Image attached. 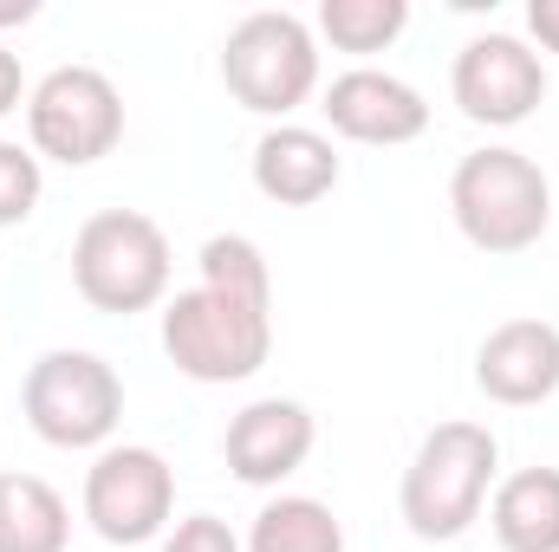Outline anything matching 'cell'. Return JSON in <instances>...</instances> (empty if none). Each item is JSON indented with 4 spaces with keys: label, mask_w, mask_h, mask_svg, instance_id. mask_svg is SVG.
<instances>
[{
    "label": "cell",
    "mask_w": 559,
    "mask_h": 552,
    "mask_svg": "<svg viewBox=\"0 0 559 552\" xmlns=\"http://www.w3.org/2000/svg\"><path fill=\"white\" fill-rule=\"evenodd\" d=\"M163 552H248V547L228 533V520H215V514H189V520H176V533L163 540Z\"/></svg>",
    "instance_id": "ffe728a7"
},
{
    "label": "cell",
    "mask_w": 559,
    "mask_h": 552,
    "mask_svg": "<svg viewBox=\"0 0 559 552\" xmlns=\"http://www.w3.org/2000/svg\"><path fill=\"white\" fill-rule=\"evenodd\" d=\"M404 26H411L404 0H325L319 7V33L338 52H384Z\"/></svg>",
    "instance_id": "e0dca14e"
},
{
    "label": "cell",
    "mask_w": 559,
    "mask_h": 552,
    "mask_svg": "<svg viewBox=\"0 0 559 552\" xmlns=\"http://www.w3.org/2000/svg\"><path fill=\"white\" fill-rule=\"evenodd\" d=\"M527 33H534L547 52H559V0H534V7H527Z\"/></svg>",
    "instance_id": "44dd1931"
},
{
    "label": "cell",
    "mask_w": 559,
    "mask_h": 552,
    "mask_svg": "<svg viewBox=\"0 0 559 552\" xmlns=\"http://www.w3.org/2000/svg\"><path fill=\"white\" fill-rule=\"evenodd\" d=\"M72 547V507L39 475H0V552H66Z\"/></svg>",
    "instance_id": "9a60e30c"
},
{
    "label": "cell",
    "mask_w": 559,
    "mask_h": 552,
    "mask_svg": "<svg viewBox=\"0 0 559 552\" xmlns=\"http://www.w3.org/2000/svg\"><path fill=\"white\" fill-rule=\"evenodd\" d=\"M202 286L235 292V299H254V305H274L267 254H261L248 235H215V241H202Z\"/></svg>",
    "instance_id": "ac0fdd59"
},
{
    "label": "cell",
    "mask_w": 559,
    "mask_h": 552,
    "mask_svg": "<svg viewBox=\"0 0 559 552\" xmlns=\"http://www.w3.org/2000/svg\"><path fill=\"white\" fill-rule=\"evenodd\" d=\"M495 468H501V442L481 422H436L417 442V455L404 468V494H397L411 533L429 540V547L462 540L481 520Z\"/></svg>",
    "instance_id": "7a4b0ae2"
},
{
    "label": "cell",
    "mask_w": 559,
    "mask_h": 552,
    "mask_svg": "<svg viewBox=\"0 0 559 552\" xmlns=\"http://www.w3.org/2000/svg\"><path fill=\"white\" fill-rule=\"evenodd\" d=\"M488 527L501 552H559V468H521L495 488Z\"/></svg>",
    "instance_id": "5bb4252c"
},
{
    "label": "cell",
    "mask_w": 559,
    "mask_h": 552,
    "mask_svg": "<svg viewBox=\"0 0 559 552\" xmlns=\"http://www.w3.org/2000/svg\"><path fill=\"white\" fill-rule=\"evenodd\" d=\"M449 92H455L462 118L508 131V124H527V118L540 111V98H547V65H540V52H534L527 39H514V33H481V39H468V46L455 52Z\"/></svg>",
    "instance_id": "9c48e42d"
},
{
    "label": "cell",
    "mask_w": 559,
    "mask_h": 552,
    "mask_svg": "<svg viewBox=\"0 0 559 552\" xmlns=\"http://www.w3.org/2000/svg\"><path fill=\"white\" fill-rule=\"evenodd\" d=\"M319 111H325V124L338 137L371 143V149H397V143H417L429 131V105H423L417 85L397 79V72H371V65L338 72L325 85V105Z\"/></svg>",
    "instance_id": "30bf717a"
},
{
    "label": "cell",
    "mask_w": 559,
    "mask_h": 552,
    "mask_svg": "<svg viewBox=\"0 0 559 552\" xmlns=\"http://www.w3.org/2000/svg\"><path fill=\"white\" fill-rule=\"evenodd\" d=\"M26 422L52 448H105L118 416H124V384L98 351H46L26 371Z\"/></svg>",
    "instance_id": "8992f818"
},
{
    "label": "cell",
    "mask_w": 559,
    "mask_h": 552,
    "mask_svg": "<svg viewBox=\"0 0 559 552\" xmlns=\"http://www.w3.org/2000/svg\"><path fill=\"white\" fill-rule=\"evenodd\" d=\"M254 189L280 208H312L338 189V149L306 124H280L254 143Z\"/></svg>",
    "instance_id": "4fadbf2b"
},
{
    "label": "cell",
    "mask_w": 559,
    "mask_h": 552,
    "mask_svg": "<svg viewBox=\"0 0 559 552\" xmlns=\"http://www.w3.org/2000/svg\"><path fill=\"white\" fill-rule=\"evenodd\" d=\"M163 351L195 384H241L274 351V305H254L215 286H189L163 305Z\"/></svg>",
    "instance_id": "3957f363"
},
{
    "label": "cell",
    "mask_w": 559,
    "mask_h": 552,
    "mask_svg": "<svg viewBox=\"0 0 559 552\" xmlns=\"http://www.w3.org/2000/svg\"><path fill=\"white\" fill-rule=\"evenodd\" d=\"M475 384L488 404H508V410L547 404L559 391V325H547V319L495 325L475 351Z\"/></svg>",
    "instance_id": "7c38bea8"
},
{
    "label": "cell",
    "mask_w": 559,
    "mask_h": 552,
    "mask_svg": "<svg viewBox=\"0 0 559 552\" xmlns=\"http://www.w3.org/2000/svg\"><path fill=\"white\" fill-rule=\"evenodd\" d=\"M248 552H345V527L312 494H280L254 514Z\"/></svg>",
    "instance_id": "2e32d148"
},
{
    "label": "cell",
    "mask_w": 559,
    "mask_h": 552,
    "mask_svg": "<svg viewBox=\"0 0 559 552\" xmlns=\"http://www.w3.org/2000/svg\"><path fill=\"white\" fill-rule=\"evenodd\" d=\"M72 286L92 312H150L169 292V235L138 208H98L72 241Z\"/></svg>",
    "instance_id": "277c9868"
},
{
    "label": "cell",
    "mask_w": 559,
    "mask_h": 552,
    "mask_svg": "<svg viewBox=\"0 0 559 552\" xmlns=\"http://www.w3.org/2000/svg\"><path fill=\"white\" fill-rule=\"evenodd\" d=\"M39 13V0H0V26H26Z\"/></svg>",
    "instance_id": "603a6c76"
},
{
    "label": "cell",
    "mask_w": 559,
    "mask_h": 552,
    "mask_svg": "<svg viewBox=\"0 0 559 552\" xmlns=\"http://www.w3.org/2000/svg\"><path fill=\"white\" fill-rule=\"evenodd\" d=\"M312 442H319V422H312L306 404H293V397H261V404H248V410L228 422L222 455H228L235 481H248V488H280L293 468H306Z\"/></svg>",
    "instance_id": "8fae6325"
},
{
    "label": "cell",
    "mask_w": 559,
    "mask_h": 552,
    "mask_svg": "<svg viewBox=\"0 0 559 552\" xmlns=\"http://www.w3.org/2000/svg\"><path fill=\"white\" fill-rule=\"evenodd\" d=\"M39 189H46L39 156L0 137V228H20V221L39 208Z\"/></svg>",
    "instance_id": "d6986e66"
},
{
    "label": "cell",
    "mask_w": 559,
    "mask_h": 552,
    "mask_svg": "<svg viewBox=\"0 0 559 552\" xmlns=\"http://www.w3.org/2000/svg\"><path fill=\"white\" fill-rule=\"evenodd\" d=\"M449 215H455L468 248H481V254H527L547 235V221H554L547 169L527 149H508V143L468 149L455 163V176H449Z\"/></svg>",
    "instance_id": "6da1fadb"
},
{
    "label": "cell",
    "mask_w": 559,
    "mask_h": 552,
    "mask_svg": "<svg viewBox=\"0 0 559 552\" xmlns=\"http://www.w3.org/2000/svg\"><path fill=\"white\" fill-rule=\"evenodd\" d=\"M222 85L235 105L286 118L319 92V39L299 13H248L222 46Z\"/></svg>",
    "instance_id": "5b68a950"
},
{
    "label": "cell",
    "mask_w": 559,
    "mask_h": 552,
    "mask_svg": "<svg viewBox=\"0 0 559 552\" xmlns=\"http://www.w3.org/2000/svg\"><path fill=\"white\" fill-rule=\"evenodd\" d=\"M20 92H26V79H20V59H13V52L0 46V118H7L13 105H20Z\"/></svg>",
    "instance_id": "7402d4cb"
},
{
    "label": "cell",
    "mask_w": 559,
    "mask_h": 552,
    "mask_svg": "<svg viewBox=\"0 0 559 552\" xmlns=\"http://www.w3.org/2000/svg\"><path fill=\"white\" fill-rule=\"evenodd\" d=\"M169 514H176V468L156 448L124 442V448H105L85 468V520H92L98 540L143 547L169 527Z\"/></svg>",
    "instance_id": "ba28073f"
},
{
    "label": "cell",
    "mask_w": 559,
    "mask_h": 552,
    "mask_svg": "<svg viewBox=\"0 0 559 552\" xmlns=\"http://www.w3.org/2000/svg\"><path fill=\"white\" fill-rule=\"evenodd\" d=\"M26 137L33 156H52L66 169H85L111 156L124 137V98L98 65H59L26 92Z\"/></svg>",
    "instance_id": "52a82bcc"
}]
</instances>
